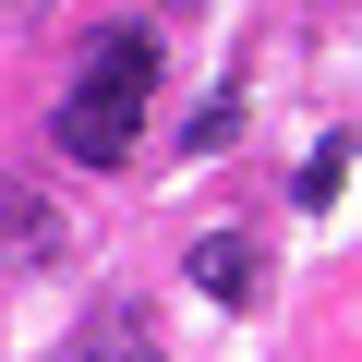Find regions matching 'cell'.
<instances>
[{"label": "cell", "mask_w": 362, "mask_h": 362, "mask_svg": "<svg viewBox=\"0 0 362 362\" xmlns=\"http://www.w3.org/2000/svg\"><path fill=\"white\" fill-rule=\"evenodd\" d=\"M157 37L145 25H109L97 49H85V85L61 97V157H85V169H121L133 157V133H145V97H157Z\"/></svg>", "instance_id": "obj_1"}, {"label": "cell", "mask_w": 362, "mask_h": 362, "mask_svg": "<svg viewBox=\"0 0 362 362\" xmlns=\"http://www.w3.org/2000/svg\"><path fill=\"white\" fill-rule=\"evenodd\" d=\"M181 266H194V290H206V302H254V290H266V242H254V230H206Z\"/></svg>", "instance_id": "obj_2"}, {"label": "cell", "mask_w": 362, "mask_h": 362, "mask_svg": "<svg viewBox=\"0 0 362 362\" xmlns=\"http://www.w3.org/2000/svg\"><path fill=\"white\" fill-rule=\"evenodd\" d=\"M0 254H61V206L37 181H0Z\"/></svg>", "instance_id": "obj_3"}, {"label": "cell", "mask_w": 362, "mask_h": 362, "mask_svg": "<svg viewBox=\"0 0 362 362\" xmlns=\"http://www.w3.org/2000/svg\"><path fill=\"white\" fill-rule=\"evenodd\" d=\"M49 362H145V326H133V314L109 302V314H97V326H73V338H61Z\"/></svg>", "instance_id": "obj_4"}, {"label": "cell", "mask_w": 362, "mask_h": 362, "mask_svg": "<svg viewBox=\"0 0 362 362\" xmlns=\"http://www.w3.org/2000/svg\"><path fill=\"white\" fill-rule=\"evenodd\" d=\"M181 145H194V157H230V145H242V85H218V97L194 109V133H181Z\"/></svg>", "instance_id": "obj_5"}, {"label": "cell", "mask_w": 362, "mask_h": 362, "mask_svg": "<svg viewBox=\"0 0 362 362\" xmlns=\"http://www.w3.org/2000/svg\"><path fill=\"white\" fill-rule=\"evenodd\" d=\"M338 181H350V133H326V145L302 157V206H338Z\"/></svg>", "instance_id": "obj_6"}, {"label": "cell", "mask_w": 362, "mask_h": 362, "mask_svg": "<svg viewBox=\"0 0 362 362\" xmlns=\"http://www.w3.org/2000/svg\"><path fill=\"white\" fill-rule=\"evenodd\" d=\"M157 13H194V0H157Z\"/></svg>", "instance_id": "obj_7"}]
</instances>
